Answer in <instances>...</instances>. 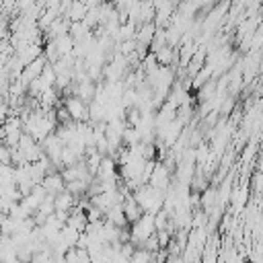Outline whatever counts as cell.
I'll use <instances>...</instances> for the list:
<instances>
[{"instance_id":"cell-3","label":"cell","mask_w":263,"mask_h":263,"mask_svg":"<svg viewBox=\"0 0 263 263\" xmlns=\"http://www.w3.org/2000/svg\"><path fill=\"white\" fill-rule=\"evenodd\" d=\"M105 220L111 222V224H115L117 228H125V226H127V220H125V214H123V205H121V203H119V205H113V208L105 214Z\"/></svg>"},{"instance_id":"cell-5","label":"cell","mask_w":263,"mask_h":263,"mask_svg":"<svg viewBox=\"0 0 263 263\" xmlns=\"http://www.w3.org/2000/svg\"><path fill=\"white\" fill-rule=\"evenodd\" d=\"M8 113H10V103L6 97L0 95V125H4V121L8 119Z\"/></svg>"},{"instance_id":"cell-2","label":"cell","mask_w":263,"mask_h":263,"mask_svg":"<svg viewBox=\"0 0 263 263\" xmlns=\"http://www.w3.org/2000/svg\"><path fill=\"white\" fill-rule=\"evenodd\" d=\"M43 189L47 191V195H58V193H62L64 189H66V183H64V179H62V175L60 173H53V175H47L45 179H43Z\"/></svg>"},{"instance_id":"cell-4","label":"cell","mask_w":263,"mask_h":263,"mask_svg":"<svg viewBox=\"0 0 263 263\" xmlns=\"http://www.w3.org/2000/svg\"><path fill=\"white\" fill-rule=\"evenodd\" d=\"M0 166H12V156H10V148L0 144Z\"/></svg>"},{"instance_id":"cell-1","label":"cell","mask_w":263,"mask_h":263,"mask_svg":"<svg viewBox=\"0 0 263 263\" xmlns=\"http://www.w3.org/2000/svg\"><path fill=\"white\" fill-rule=\"evenodd\" d=\"M123 214H125V220H127V224H136L146 212L142 210V205L136 201V197L134 195H129L127 199H123Z\"/></svg>"}]
</instances>
